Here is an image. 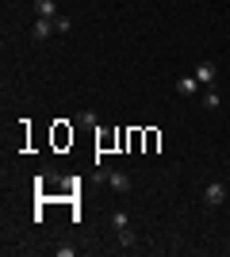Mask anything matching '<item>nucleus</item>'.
I'll return each mask as SVG.
<instances>
[{
  "instance_id": "f257e3e1",
  "label": "nucleus",
  "mask_w": 230,
  "mask_h": 257,
  "mask_svg": "<svg viewBox=\"0 0 230 257\" xmlns=\"http://www.w3.org/2000/svg\"><path fill=\"white\" fill-rule=\"evenodd\" d=\"M100 181H108L115 192H131V177L123 169H100Z\"/></svg>"
},
{
  "instance_id": "f03ea898",
  "label": "nucleus",
  "mask_w": 230,
  "mask_h": 257,
  "mask_svg": "<svg viewBox=\"0 0 230 257\" xmlns=\"http://www.w3.org/2000/svg\"><path fill=\"white\" fill-rule=\"evenodd\" d=\"M215 77H219L215 62H199V65H196V81H199L203 88H215Z\"/></svg>"
},
{
  "instance_id": "7ed1b4c3",
  "label": "nucleus",
  "mask_w": 230,
  "mask_h": 257,
  "mask_svg": "<svg viewBox=\"0 0 230 257\" xmlns=\"http://www.w3.org/2000/svg\"><path fill=\"white\" fill-rule=\"evenodd\" d=\"M199 81H196V73H184V77H176V92H180V96H196L199 92Z\"/></svg>"
},
{
  "instance_id": "20e7f679",
  "label": "nucleus",
  "mask_w": 230,
  "mask_h": 257,
  "mask_svg": "<svg viewBox=\"0 0 230 257\" xmlns=\"http://www.w3.org/2000/svg\"><path fill=\"white\" fill-rule=\"evenodd\" d=\"M203 204H207V207L226 204V188H222V184H207V188H203Z\"/></svg>"
},
{
  "instance_id": "39448f33",
  "label": "nucleus",
  "mask_w": 230,
  "mask_h": 257,
  "mask_svg": "<svg viewBox=\"0 0 230 257\" xmlns=\"http://www.w3.org/2000/svg\"><path fill=\"white\" fill-rule=\"evenodd\" d=\"M35 43H46L50 35H58V27H54V20H35Z\"/></svg>"
},
{
  "instance_id": "423d86ee",
  "label": "nucleus",
  "mask_w": 230,
  "mask_h": 257,
  "mask_svg": "<svg viewBox=\"0 0 230 257\" xmlns=\"http://www.w3.org/2000/svg\"><path fill=\"white\" fill-rule=\"evenodd\" d=\"M39 20H58V0H35Z\"/></svg>"
},
{
  "instance_id": "0eeeda50",
  "label": "nucleus",
  "mask_w": 230,
  "mask_h": 257,
  "mask_svg": "<svg viewBox=\"0 0 230 257\" xmlns=\"http://www.w3.org/2000/svg\"><path fill=\"white\" fill-rule=\"evenodd\" d=\"M115 234H119V246H134V242H138L131 226H123V230H115Z\"/></svg>"
},
{
  "instance_id": "6e6552de",
  "label": "nucleus",
  "mask_w": 230,
  "mask_h": 257,
  "mask_svg": "<svg viewBox=\"0 0 230 257\" xmlns=\"http://www.w3.org/2000/svg\"><path fill=\"white\" fill-rule=\"evenodd\" d=\"M203 107H207V111H215V107H219V92H215V88H207V92H203Z\"/></svg>"
},
{
  "instance_id": "1a4fd4ad",
  "label": "nucleus",
  "mask_w": 230,
  "mask_h": 257,
  "mask_svg": "<svg viewBox=\"0 0 230 257\" xmlns=\"http://www.w3.org/2000/svg\"><path fill=\"white\" fill-rule=\"evenodd\" d=\"M111 226H115V230H123V226H131L127 211H111Z\"/></svg>"
},
{
  "instance_id": "9d476101",
  "label": "nucleus",
  "mask_w": 230,
  "mask_h": 257,
  "mask_svg": "<svg viewBox=\"0 0 230 257\" xmlns=\"http://www.w3.org/2000/svg\"><path fill=\"white\" fill-rule=\"evenodd\" d=\"M77 123H85V127H92V123H96V115H92V111H81V115H77Z\"/></svg>"
},
{
  "instance_id": "9b49d317",
  "label": "nucleus",
  "mask_w": 230,
  "mask_h": 257,
  "mask_svg": "<svg viewBox=\"0 0 230 257\" xmlns=\"http://www.w3.org/2000/svg\"><path fill=\"white\" fill-rule=\"evenodd\" d=\"M54 27H58V35H62V31H69V16H58V20H54Z\"/></svg>"
}]
</instances>
